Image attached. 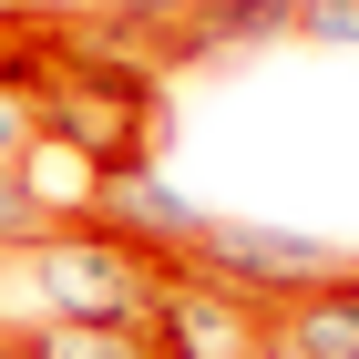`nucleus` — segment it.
<instances>
[{
    "label": "nucleus",
    "mask_w": 359,
    "mask_h": 359,
    "mask_svg": "<svg viewBox=\"0 0 359 359\" xmlns=\"http://www.w3.org/2000/svg\"><path fill=\"white\" fill-rule=\"evenodd\" d=\"M0 359H31V349H21V329H11V339H0Z\"/></svg>",
    "instance_id": "obj_13"
},
{
    "label": "nucleus",
    "mask_w": 359,
    "mask_h": 359,
    "mask_svg": "<svg viewBox=\"0 0 359 359\" xmlns=\"http://www.w3.org/2000/svg\"><path fill=\"white\" fill-rule=\"evenodd\" d=\"M31 359H165L154 329H72V318H21Z\"/></svg>",
    "instance_id": "obj_7"
},
{
    "label": "nucleus",
    "mask_w": 359,
    "mask_h": 359,
    "mask_svg": "<svg viewBox=\"0 0 359 359\" xmlns=\"http://www.w3.org/2000/svg\"><path fill=\"white\" fill-rule=\"evenodd\" d=\"M267 339H277V359H359V277L267 308Z\"/></svg>",
    "instance_id": "obj_5"
},
{
    "label": "nucleus",
    "mask_w": 359,
    "mask_h": 359,
    "mask_svg": "<svg viewBox=\"0 0 359 359\" xmlns=\"http://www.w3.org/2000/svg\"><path fill=\"white\" fill-rule=\"evenodd\" d=\"M21 277H31V308L41 318H72V329H154V287H165L154 257L123 247L93 216H72L41 247H21Z\"/></svg>",
    "instance_id": "obj_1"
},
{
    "label": "nucleus",
    "mask_w": 359,
    "mask_h": 359,
    "mask_svg": "<svg viewBox=\"0 0 359 359\" xmlns=\"http://www.w3.org/2000/svg\"><path fill=\"white\" fill-rule=\"evenodd\" d=\"M93 226H113L123 247H144L154 267H185L195 257V236H205V205H195L185 185H175L165 165H113L103 185H93V205H83Z\"/></svg>",
    "instance_id": "obj_3"
},
{
    "label": "nucleus",
    "mask_w": 359,
    "mask_h": 359,
    "mask_svg": "<svg viewBox=\"0 0 359 359\" xmlns=\"http://www.w3.org/2000/svg\"><path fill=\"white\" fill-rule=\"evenodd\" d=\"M308 0H205L195 31L175 41V62H205V52H236V41H267V31H298Z\"/></svg>",
    "instance_id": "obj_6"
},
{
    "label": "nucleus",
    "mask_w": 359,
    "mask_h": 359,
    "mask_svg": "<svg viewBox=\"0 0 359 359\" xmlns=\"http://www.w3.org/2000/svg\"><path fill=\"white\" fill-rule=\"evenodd\" d=\"M41 236H52V205H41L21 175H0V247L21 257V247H41Z\"/></svg>",
    "instance_id": "obj_9"
},
{
    "label": "nucleus",
    "mask_w": 359,
    "mask_h": 359,
    "mask_svg": "<svg viewBox=\"0 0 359 359\" xmlns=\"http://www.w3.org/2000/svg\"><path fill=\"white\" fill-rule=\"evenodd\" d=\"M195 11H205V0H113V21L134 31V41H144L154 62H165V72H175V41L195 31Z\"/></svg>",
    "instance_id": "obj_8"
},
{
    "label": "nucleus",
    "mask_w": 359,
    "mask_h": 359,
    "mask_svg": "<svg viewBox=\"0 0 359 359\" xmlns=\"http://www.w3.org/2000/svg\"><path fill=\"white\" fill-rule=\"evenodd\" d=\"M31 134H41V123H31V103H21V93H0V175H21Z\"/></svg>",
    "instance_id": "obj_11"
},
{
    "label": "nucleus",
    "mask_w": 359,
    "mask_h": 359,
    "mask_svg": "<svg viewBox=\"0 0 359 359\" xmlns=\"http://www.w3.org/2000/svg\"><path fill=\"white\" fill-rule=\"evenodd\" d=\"M11 11H31L41 31H72V21H93V11H113V0H11Z\"/></svg>",
    "instance_id": "obj_12"
},
{
    "label": "nucleus",
    "mask_w": 359,
    "mask_h": 359,
    "mask_svg": "<svg viewBox=\"0 0 359 359\" xmlns=\"http://www.w3.org/2000/svg\"><path fill=\"white\" fill-rule=\"evenodd\" d=\"M298 41H329V52H359V0H308Z\"/></svg>",
    "instance_id": "obj_10"
},
{
    "label": "nucleus",
    "mask_w": 359,
    "mask_h": 359,
    "mask_svg": "<svg viewBox=\"0 0 359 359\" xmlns=\"http://www.w3.org/2000/svg\"><path fill=\"white\" fill-rule=\"evenodd\" d=\"M185 267H195V277H216L226 298H247V308H287V298H308V287L359 277V257H349V247H329V236H308V226L205 216V236H195Z\"/></svg>",
    "instance_id": "obj_2"
},
{
    "label": "nucleus",
    "mask_w": 359,
    "mask_h": 359,
    "mask_svg": "<svg viewBox=\"0 0 359 359\" xmlns=\"http://www.w3.org/2000/svg\"><path fill=\"white\" fill-rule=\"evenodd\" d=\"M154 339H165V359H257L267 349V308L226 298L216 277H195V267H165V287H154Z\"/></svg>",
    "instance_id": "obj_4"
}]
</instances>
